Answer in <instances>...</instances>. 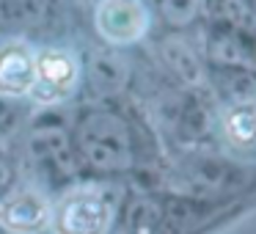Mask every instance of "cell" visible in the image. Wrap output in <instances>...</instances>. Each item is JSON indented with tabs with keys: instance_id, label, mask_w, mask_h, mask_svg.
I'll return each mask as SVG.
<instances>
[{
	"instance_id": "7",
	"label": "cell",
	"mask_w": 256,
	"mask_h": 234,
	"mask_svg": "<svg viewBox=\"0 0 256 234\" xmlns=\"http://www.w3.org/2000/svg\"><path fill=\"white\" fill-rule=\"evenodd\" d=\"M30 152H34L36 162L44 166L47 171H52L56 176H69L72 168H74L66 132H61V130H56V127L36 130V132L30 135Z\"/></svg>"
},
{
	"instance_id": "12",
	"label": "cell",
	"mask_w": 256,
	"mask_h": 234,
	"mask_svg": "<svg viewBox=\"0 0 256 234\" xmlns=\"http://www.w3.org/2000/svg\"><path fill=\"white\" fill-rule=\"evenodd\" d=\"M42 12V0H0V17L8 22H25Z\"/></svg>"
},
{
	"instance_id": "6",
	"label": "cell",
	"mask_w": 256,
	"mask_h": 234,
	"mask_svg": "<svg viewBox=\"0 0 256 234\" xmlns=\"http://www.w3.org/2000/svg\"><path fill=\"white\" fill-rule=\"evenodd\" d=\"M0 220L6 223L12 232L20 234H30V232H39V228L47 226L50 220V206L42 196L36 193H14L3 201L0 206Z\"/></svg>"
},
{
	"instance_id": "8",
	"label": "cell",
	"mask_w": 256,
	"mask_h": 234,
	"mask_svg": "<svg viewBox=\"0 0 256 234\" xmlns=\"http://www.w3.org/2000/svg\"><path fill=\"white\" fill-rule=\"evenodd\" d=\"M130 78L127 61L116 52H94L91 56V83L96 86L100 91H122L124 83Z\"/></svg>"
},
{
	"instance_id": "11",
	"label": "cell",
	"mask_w": 256,
	"mask_h": 234,
	"mask_svg": "<svg viewBox=\"0 0 256 234\" xmlns=\"http://www.w3.org/2000/svg\"><path fill=\"white\" fill-rule=\"evenodd\" d=\"M162 226V210L152 198H135L127 206L130 234H157Z\"/></svg>"
},
{
	"instance_id": "9",
	"label": "cell",
	"mask_w": 256,
	"mask_h": 234,
	"mask_svg": "<svg viewBox=\"0 0 256 234\" xmlns=\"http://www.w3.org/2000/svg\"><path fill=\"white\" fill-rule=\"evenodd\" d=\"M223 130H226L228 144L237 146V149L256 146V105H250V102L234 105L223 122Z\"/></svg>"
},
{
	"instance_id": "5",
	"label": "cell",
	"mask_w": 256,
	"mask_h": 234,
	"mask_svg": "<svg viewBox=\"0 0 256 234\" xmlns=\"http://www.w3.org/2000/svg\"><path fill=\"white\" fill-rule=\"evenodd\" d=\"M36 80V58L20 42L0 47V94L22 96L30 94Z\"/></svg>"
},
{
	"instance_id": "3",
	"label": "cell",
	"mask_w": 256,
	"mask_h": 234,
	"mask_svg": "<svg viewBox=\"0 0 256 234\" xmlns=\"http://www.w3.org/2000/svg\"><path fill=\"white\" fill-rule=\"evenodd\" d=\"M149 28V12L140 0H102L96 6V30L110 44H132Z\"/></svg>"
},
{
	"instance_id": "4",
	"label": "cell",
	"mask_w": 256,
	"mask_h": 234,
	"mask_svg": "<svg viewBox=\"0 0 256 234\" xmlns=\"http://www.w3.org/2000/svg\"><path fill=\"white\" fill-rule=\"evenodd\" d=\"M78 58L66 50H44L36 58V80L30 94L39 102H61L78 86Z\"/></svg>"
},
{
	"instance_id": "2",
	"label": "cell",
	"mask_w": 256,
	"mask_h": 234,
	"mask_svg": "<svg viewBox=\"0 0 256 234\" xmlns=\"http://www.w3.org/2000/svg\"><path fill=\"white\" fill-rule=\"evenodd\" d=\"M113 218V206L96 190H74L58 204L56 232L58 234H105Z\"/></svg>"
},
{
	"instance_id": "10",
	"label": "cell",
	"mask_w": 256,
	"mask_h": 234,
	"mask_svg": "<svg viewBox=\"0 0 256 234\" xmlns=\"http://www.w3.org/2000/svg\"><path fill=\"white\" fill-rule=\"evenodd\" d=\"M162 58L171 66V72L176 74L182 83L196 86L201 80V64L196 58V52L184 44L182 39H166L162 42Z\"/></svg>"
},
{
	"instance_id": "13",
	"label": "cell",
	"mask_w": 256,
	"mask_h": 234,
	"mask_svg": "<svg viewBox=\"0 0 256 234\" xmlns=\"http://www.w3.org/2000/svg\"><path fill=\"white\" fill-rule=\"evenodd\" d=\"M201 0H162V14L171 25H188L198 14Z\"/></svg>"
},
{
	"instance_id": "1",
	"label": "cell",
	"mask_w": 256,
	"mask_h": 234,
	"mask_svg": "<svg viewBox=\"0 0 256 234\" xmlns=\"http://www.w3.org/2000/svg\"><path fill=\"white\" fill-rule=\"evenodd\" d=\"M78 144L83 157L102 171H122L130 166V132L127 124L113 113H94L80 124Z\"/></svg>"
}]
</instances>
